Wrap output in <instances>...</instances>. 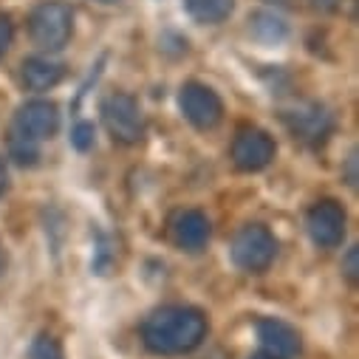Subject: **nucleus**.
Masks as SVG:
<instances>
[{"label":"nucleus","mask_w":359,"mask_h":359,"mask_svg":"<svg viewBox=\"0 0 359 359\" xmlns=\"http://www.w3.org/2000/svg\"><path fill=\"white\" fill-rule=\"evenodd\" d=\"M311 6H314V12H320V15H334V12L342 6V0H311Z\"/></svg>","instance_id":"nucleus-20"},{"label":"nucleus","mask_w":359,"mask_h":359,"mask_svg":"<svg viewBox=\"0 0 359 359\" xmlns=\"http://www.w3.org/2000/svg\"><path fill=\"white\" fill-rule=\"evenodd\" d=\"M275 255H278V241L263 224H246L232 241V260L249 275L266 272Z\"/></svg>","instance_id":"nucleus-4"},{"label":"nucleus","mask_w":359,"mask_h":359,"mask_svg":"<svg viewBox=\"0 0 359 359\" xmlns=\"http://www.w3.org/2000/svg\"><path fill=\"white\" fill-rule=\"evenodd\" d=\"M342 275L351 283H356V278H359V249L356 246H351L348 255H345V260H342Z\"/></svg>","instance_id":"nucleus-18"},{"label":"nucleus","mask_w":359,"mask_h":359,"mask_svg":"<svg viewBox=\"0 0 359 359\" xmlns=\"http://www.w3.org/2000/svg\"><path fill=\"white\" fill-rule=\"evenodd\" d=\"M29 359H62V348H60V342H57L51 334H40V337L32 342Z\"/></svg>","instance_id":"nucleus-15"},{"label":"nucleus","mask_w":359,"mask_h":359,"mask_svg":"<svg viewBox=\"0 0 359 359\" xmlns=\"http://www.w3.org/2000/svg\"><path fill=\"white\" fill-rule=\"evenodd\" d=\"M184 6H187V15L196 23L215 26V23H224L232 15L235 0H184Z\"/></svg>","instance_id":"nucleus-13"},{"label":"nucleus","mask_w":359,"mask_h":359,"mask_svg":"<svg viewBox=\"0 0 359 359\" xmlns=\"http://www.w3.org/2000/svg\"><path fill=\"white\" fill-rule=\"evenodd\" d=\"M207 317L193 306H161L142 323V342L158 356H182L207 339Z\"/></svg>","instance_id":"nucleus-1"},{"label":"nucleus","mask_w":359,"mask_h":359,"mask_svg":"<svg viewBox=\"0 0 359 359\" xmlns=\"http://www.w3.org/2000/svg\"><path fill=\"white\" fill-rule=\"evenodd\" d=\"M257 339L260 351L255 359H294L300 353V334L275 317L257 320Z\"/></svg>","instance_id":"nucleus-9"},{"label":"nucleus","mask_w":359,"mask_h":359,"mask_svg":"<svg viewBox=\"0 0 359 359\" xmlns=\"http://www.w3.org/2000/svg\"><path fill=\"white\" fill-rule=\"evenodd\" d=\"M283 122L294 139H300L303 144H311V147L323 144L334 130V116L328 114V108H323L317 102H306L292 111H283Z\"/></svg>","instance_id":"nucleus-6"},{"label":"nucleus","mask_w":359,"mask_h":359,"mask_svg":"<svg viewBox=\"0 0 359 359\" xmlns=\"http://www.w3.org/2000/svg\"><path fill=\"white\" fill-rule=\"evenodd\" d=\"M345 182H348V187H356V150H351V156L345 161Z\"/></svg>","instance_id":"nucleus-21"},{"label":"nucleus","mask_w":359,"mask_h":359,"mask_svg":"<svg viewBox=\"0 0 359 359\" xmlns=\"http://www.w3.org/2000/svg\"><path fill=\"white\" fill-rule=\"evenodd\" d=\"M100 114H102V125L105 130L111 133L114 142L119 144H139L142 136H144V116H142V108L139 102L130 97V94H108L100 105Z\"/></svg>","instance_id":"nucleus-3"},{"label":"nucleus","mask_w":359,"mask_h":359,"mask_svg":"<svg viewBox=\"0 0 359 359\" xmlns=\"http://www.w3.org/2000/svg\"><path fill=\"white\" fill-rule=\"evenodd\" d=\"M60 128V111L48 100H32L18 108L15 114V136H23L29 142L51 139Z\"/></svg>","instance_id":"nucleus-8"},{"label":"nucleus","mask_w":359,"mask_h":359,"mask_svg":"<svg viewBox=\"0 0 359 359\" xmlns=\"http://www.w3.org/2000/svg\"><path fill=\"white\" fill-rule=\"evenodd\" d=\"M74 12L62 0H43L29 15V37L43 51H60L71 40Z\"/></svg>","instance_id":"nucleus-2"},{"label":"nucleus","mask_w":359,"mask_h":359,"mask_svg":"<svg viewBox=\"0 0 359 359\" xmlns=\"http://www.w3.org/2000/svg\"><path fill=\"white\" fill-rule=\"evenodd\" d=\"M178 108H182L184 119L198 130H212L224 119L221 97L210 85H201V82H187L182 88V94H178Z\"/></svg>","instance_id":"nucleus-5"},{"label":"nucleus","mask_w":359,"mask_h":359,"mask_svg":"<svg viewBox=\"0 0 359 359\" xmlns=\"http://www.w3.org/2000/svg\"><path fill=\"white\" fill-rule=\"evenodd\" d=\"M275 153H278L275 139L269 136L266 130H260V128H246L232 142V161L243 172L266 170L269 164H272Z\"/></svg>","instance_id":"nucleus-7"},{"label":"nucleus","mask_w":359,"mask_h":359,"mask_svg":"<svg viewBox=\"0 0 359 359\" xmlns=\"http://www.w3.org/2000/svg\"><path fill=\"white\" fill-rule=\"evenodd\" d=\"M71 144L85 153V150H91L94 147V125L91 122H76L74 130H71Z\"/></svg>","instance_id":"nucleus-17"},{"label":"nucleus","mask_w":359,"mask_h":359,"mask_svg":"<svg viewBox=\"0 0 359 359\" xmlns=\"http://www.w3.org/2000/svg\"><path fill=\"white\" fill-rule=\"evenodd\" d=\"M345 210L342 204L325 198V201H317L311 210H309V218H306V226H309V235L317 246H337L342 243L345 238Z\"/></svg>","instance_id":"nucleus-10"},{"label":"nucleus","mask_w":359,"mask_h":359,"mask_svg":"<svg viewBox=\"0 0 359 359\" xmlns=\"http://www.w3.org/2000/svg\"><path fill=\"white\" fill-rule=\"evenodd\" d=\"M167 226H170L172 243L178 249H184V252H198L210 241V221L198 210H178V212H172Z\"/></svg>","instance_id":"nucleus-11"},{"label":"nucleus","mask_w":359,"mask_h":359,"mask_svg":"<svg viewBox=\"0 0 359 359\" xmlns=\"http://www.w3.org/2000/svg\"><path fill=\"white\" fill-rule=\"evenodd\" d=\"M12 40H15V26H12V20L6 15H0V57L9 51Z\"/></svg>","instance_id":"nucleus-19"},{"label":"nucleus","mask_w":359,"mask_h":359,"mask_svg":"<svg viewBox=\"0 0 359 359\" xmlns=\"http://www.w3.org/2000/svg\"><path fill=\"white\" fill-rule=\"evenodd\" d=\"M6 187H9V172H6V161H4V156H0V196L6 193Z\"/></svg>","instance_id":"nucleus-22"},{"label":"nucleus","mask_w":359,"mask_h":359,"mask_svg":"<svg viewBox=\"0 0 359 359\" xmlns=\"http://www.w3.org/2000/svg\"><path fill=\"white\" fill-rule=\"evenodd\" d=\"M9 150H12V158L20 161V164H34V161H37V142H29V139L12 133Z\"/></svg>","instance_id":"nucleus-16"},{"label":"nucleus","mask_w":359,"mask_h":359,"mask_svg":"<svg viewBox=\"0 0 359 359\" xmlns=\"http://www.w3.org/2000/svg\"><path fill=\"white\" fill-rule=\"evenodd\" d=\"M249 23H252V34L257 40H263V43H278V40L286 37V23L280 18H275V15H269V12L252 15Z\"/></svg>","instance_id":"nucleus-14"},{"label":"nucleus","mask_w":359,"mask_h":359,"mask_svg":"<svg viewBox=\"0 0 359 359\" xmlns=\"http://www.w3.org/2000/svg\"><path fill=\"white\" fill-rule=\"evenodd\" d=\"M65 76V68L48 57H29L23 62V85L29 91H51Z\"/></svg>","instance_id":"nucleus-12"}]
</instances>
